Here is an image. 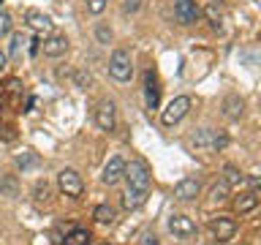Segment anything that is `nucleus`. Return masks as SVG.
<instances>
[{
	"label": "nucleus",
	"instance_id": "nucleus-1",
	"mask_svg": "<svg viewBox=\"0 0 261 245\" xmlns=\"http://www.w3.org/2000/svg\"><path fill=\"white\" fill-rule=\"evenodd\" d=\"M122 180H128V188L134 191H142V193H150V185H152V175L147 169V163L142 158H134V161H125V175Z\"/></svg>",
	"mask_w": 261,
	"mask_h": 245
},
{
	"label": "nucleus",
	"instance_id": "nucleus-2",
	"mask_svg": "<svg viewBox=\"0 0 261 245\" xmlns=\"http://www.w3.org/2000/svg\"><path fill=\"white\" fill-rule=\"evenodd\" d=\"M109 74L117 82H130L134 77V65H130V55L125 49H114L112 57H109Z\"/></svg>",
	"mask_w": 261,
	"mask_h": 245
},
{
	"label": "nucleus",
	"instance_id": "nucleus-3",
	"mask_svg": "<svg viewBox=\"0 0 261 245\" xmlns=\"http://www.w3.org/2000/svg\"><path fill=\"white\" fill-rule=\"evenodd\" d=\"M57 185H60V191L65 196H71V199H79L82 193H85V180L76 169H63L60 175H57Z\"/></svg>",
	"mask_w": 261,
	"mask_h": 245
},
{
	"label": "nucleus",
	"instance_id": "nucleus-4",
	"mask_svg": "<svg viewBox=\"0 0 261 245\" xmlns=\"http://www.w3.org/2000/svg\"><path fill=\"white\" fill-rule=\"evenodd\" d=\"M188 112H191V98H188V95H177L174 101H169V106L163 109V114H161V122L171 128V126H177V122L182 120Z\"/></svg>",
	"mask_w": 261,
	"mask_h": 245
},
{
	"label": "nucleus",
	"instance_id": "nucleus-5",
	"mask_svg": "<svg viewBox=\"0 0 261 245\" xmlns=\"http://www.w3.org/2000/svg\"><path fill=\"white\" fill-rule=\"evenodd\" d=\"M174 16L179 24H196L201 19V8L196 0H174Z\"/></svg>",
	"mask_w": 261,
	"mask_h": 245
},
{
	"label": "nucleus",
	"instance_id": "nucleus-6",
	"mask_svg": "<svg viewBox=\"0 0 261 245\" xmlns=\"http://www.w3.org/2000/svg\"><path fill=\"white\" fill-rule=\"evenodd\" d=\"M193 144L196 147H210V150H223V147L228 144V139L223 134H215L212 128H201V131H196Z\"/></svg>",
	"mask_w": 261,
	"mask_h": 245
},
{
	"label": "nucleus",
	"instance_id": "nucleus-7",
	"mask_svg": "<svg viewBox=\"0 0 261 245\" xmlns=\"http://www.w3.org/2000/svg\"><path fill=\"white\" fill-rule=\"evenodd\" d=\"M122 175H125V158L122 155H114V158L106 161V166H103V183L106 185H117Z\"/></svg>",
	"mask_w": 261,
	"mask_h": 245
},
{
	"label": "nucleus",
	"instance_id": "nucleus-8",
	"mask_svg": "<svg viewBox=\"0 0 261 245\" xmlns=\"http://www.w3.org/2000/svg\"><path fill=\"white\" fill-rule=\"evenodd\" d=\"M24 22H28L30 30H36V33H44V36H49V33H52V19H49L44 11L28 8V11H24Z\"/></svg>",
	"mask_w": 261,
	"mask_h": 245
},
{
	"label": "nucleus",
	"instance_id": "nucleus-9",
	"mask_svg": "<svg viewBox=\"0 0 261 245\" xmlns=\"http://www.w3.org/2000/svg\"><path fill=\"white\" fill-rule=\"evenodd\" d=\"M41 49H44L46 57H60V55L68 52V38H65V36H57V33H49L46 41L41 44Z\"/></svg>",
	"mask_w": 261,
	"mask_h": 245
},
{
	"label": "nucleus",
	"instance_id": "nucleus-10",
	"mask_svg": "<svg viewBox=\"0 0 261 245\" xmlns=\"http://www.w3.org/2000/svg\"><path fill=\"white\" fill-rule=\"evenodd\" d=\"M199 191H201V185H199V180H193V177H185L174 185V196L179 202H193L196 196H199Z\"/></svg>",
	"mask_w": 261,
	"mask_h": 245
},
{
	"label": "nucleus",
	"instance_id": "nucleus-11",
	"mask_svg": "<svg viewBox=\"0 0 261 245\" xmlns=\"http://www.w3.org/2000/svg\"><path fill=\"white\" fill-rule=\"evenodd\" d=\"M114 104L112 101H103V104H98V109H95V126L101 128V131H114Z\"/></svg>",
	"mask_w": 261,
	"mask_h": 245
},
{
	"label": "nucleus",
	"instance_id": "nucleus-12",
	"mask_svg": "<svg viewBox=\"0 0 261 245\" xmlns=\"http://www.w3.org/2000/svg\"><path fill=\"white\" fill-rule=\"evenodd\" d=\"M210 229H212V234H215L218 240H231L234 232H237V220L220 215V218H215V220L210 224Z\"/></svg>",
	"mask_w": 261,
	"mask_h": 245
},
{
	"label": "nucleus",
	"instance_id": "nucleus-13",
	"mask_svg": "<svg viewBox=\"0 0 261 245\" xmlns=\"http://www.w3.org/2000/svg\"><path fill=\"white\" fill-rule=\"evenodd\" d=\"M169 229H171V234H177V237H193L196 234V224H193V218H188V215H171Z\"/></svg>",
	"mask_w": 261,
	"mask_h": 245
},
{
	"label": "nucleus",
	"instance_id": "nucleus-14",
	"mask_svg": "<svg viewBox=\"0 0 261 245\" xmlns=\"http://www.w3.org/2000/svg\"><path fill=\"white\" fill-rule=\"evenodd\" d=\"M158 98H161L158 77H155L152 71H147V77H144V101H147V109H158Z\"/></svg>",
	"mask_w": 261,
	"mask_h": 245
},
{
	"label": "nucleus",
	"instance_id": "nucleus-15",
	"mask_svg": "<svg viewBox=\"0 0 261 245\" xmlns=\"http://www.w3.org/2000/svg\"><path fill=\"white\" fill-rule=\"evenodd\" d=\"M242 112H245V101H242V98L240 95H226V101H223V117L240 120Z\"/></svg>",
	"mask_w": 261,
	"mask_h": 245
},
{
	"label": "nucleus",
	"instance_id": "nucleus-16",
	"mask_svg": "<svg viewBox=\"0 0 261 245\" xmlns=\"http://www.w3.org/2000/svg\"><path fill=\"white\" fill-rule=\"evenodd\" d=\"M144 202H147V193L134 191V188H128V191L122 193V207H125V210H139Z\"/></svg>",
	"mask_w": 261,
	"mask_h": 245
},
{
	"label": "nucleus",
	"instance_id": "nucleus-17",
	"mask_svg": "<svg viewBox=\"0 0 261 245\" xmlns=\"http://www.w3.org/2000/svg\"><path fill=\"white\" fill-rule=\"evenodd\" d=\"M90 240H93V234L87 232V229H71L68 234H65V240H63V245H90Z\"/></svg>",
	"mask_w": 261,
	"mask_h": 245
},
{
	"label": "nucleus",
	"instance_id": "nucleus-18",
	"mask_svg": "<svg viewBox=\"0 0 261 245\" xmlns=\"http://www.w3.org/2000/svg\"><path fill=\"white\" fill-rule=\"evenodd\" d=\"M234 207H237V212H240V215H242V212H250V210H256V207H258V191L242 193L240 199H237V204H234Z\"/></svg>",
	"mask_w": 261,
	"mask_h": 245
},
{
	"label": "nucleus",
	"instance_id": "nucleus-19",
	"mask_svg": "<svg viewBox=\"0 0 261 245\" xmlns=\"http://www.w3.org/2000/svg\"><path fill=\"white\" fill-rule=\"evenodd\" d=\"M93 218L101 226H112L114 224V207H112V204H98V207L93 210Z\"/></svg>",
	"mask_w": 261,
	"mask_h": 245
},
{
	"label": "nucleus",
	"instance_id": "nucleus-20",
	"mask_svg": "<svg viewBox=\"0 0 261 245\" xmlns=\"http://www.w3.org/2000/svg\"><path fill=\"white\" fill-rule=\"evenodd\" d=\"M38 155L36 153H33V150H24L22 155H16V166H19V169H30V166H38Z\"/></svg>",
	"mask_w": 261,
	"mask_h": 245
},
{
	"label": "nucleus",
	"instance_id": "nucleus-21",
	"mask_svg": "<svg viewBox=\"0 0 261 245\" xmlns=\"http://www.w3.org/2000/svg\"><path fill=\"white\" fill-rule=\"evenodd\" d=\"M33 199H36V204H46L49 202V185L44 183V180H38V183L33 185Z\"/></svg>",
	"mask_w": 261,
	"mask_h": 245
},
{
	"label": "nucleus",
	"instance_id": "nucleus-22",
	"mask_svg": "<svg viewBox=\"0 0 261 245\" xmlns=\"http://www.w3.org/2000/svg\"><path fill=\"white\" fill-rule=\"evenodd\" d=\"M210 199H212V202H226V199H228V185H226V183L212 185V188H210Z\"/></svg>",
	"mask_w": 261,
	"mask_h": 245
},
{
	"label": "nucleus",
	"instance_id": "nucleus-23",
	"mask_svg": "<svg viewBox=\"0 0 261 245\" xmlns=\"http://www.w3.org/2000/svg\"><path fill=\"white\" fill-rule=\"evenodd\" d=\"M201 14H207V19H210V24H212L215 30L220 28V19H223V16H220V11H218V6H215V3H210Z\"/></svg>",
	"mask_w": 261,
	"mask_h": 245
},
{
	"label": "nucleus",
	"instance_id": "nucleus-24",
	"mask_svg": "<svg viewBox=\"0 0 261 245\" xmlns=\"http://www.w3.org/2000/svg\"><path fill=\"white\" fill-rule=\"evenodd\" d=\"M245 183V177L237 172L234 166H226V185H242Z\"/></svg>",
	"mask_w": 261,
	"mask_h": 245
},
{
	"label": "nucleus",
	"instance_id": "nucleus-25",
	"mask_svg": "<svg viewBox=\"0 0 261 245\" xmlns=\"http://www.w3.org/2000/svg\"><path fill=\"white\" fill-rule=\"evenodd\" d=\"M73 82H76V87L87 90L90 85H93V77H90L87 71H76V74H73Z\"/></svg>",
	"mask_w": 261,
	"mask_h": 245
},
{
	"label": "nucleus",
	"instance_id": "nucleus-26",
	"mask_svg": "<svg viewBox=\"0 0 261 245\" xmlns=\"http://www.w3.org/2000/svg\"><path fill=\"white\" fill-rule=\"evenodd\" d=\"M14 28V19H11V14H6V11H0V36H8Z\"/></svg>",
	"mask_w": 261,
	"mask_h": 245
},
{
	"label": "nucleus",
	"instance_id": "nucleus-27",
	"mask_svg": "<svg viewBox=\"0 0 261 245\" xmlns=\"http://www.w3.org/2000/svg\"><path fill=\"white\" fill-rule=\"evenodd\" d=\"M24 44H28V41H24L22 33H14V38H11V49H8V52H11V55H19Z\"/></svg>",
	"mask_w": 261,
	"mask_h": 245
},
{
	"label": "nucleus",
	"instance_id": "nucleus-28",
	"mask_svg": "<svg viewBox=\"0 0 261 245\" xmlns=\"http://www.w3.org/2000/svg\"><path fill=\"white\" fill-rule=\"evenodd\" d=\"M85 3H87V11H90V14H101L109 0H85Z\"/></svg>",
	"mask_w": 261,
	"mask_h": 245
},
{
	"label": "nucleus",
	"instance_id": "nucleus-29",
	"mask_svg": "<svg viewBox=\"0 0 261 245\" xmlns=\"http://www.w3.org/2000/svg\"><path fill=\"white\" fill-rule=\"evenodd\" d=\"M95 36H98V41H101V44H109V41H112V30L101 24V28L95 30Z\"/></svg>",
	"mask_w": 261,
	"mask_h": 245
},
{
	"label": "nucleus",
	"instance_id": "nucleus-30",
	"mask_svg": "<svg viewBox=\"0 0 261 245\" xmlns=\"http://www.w3.org/2000/svg\"><path fill=\"white\" fill-rule=\"evenodd\" d=\"M3 191H6L8 196H16V183H14L11 177H6V180H3Z\"/></svg>",
	"mask_w": 261,
	"mask_h": 245
},
{
	"label": "nucleus",
	"instance_id": "nucleus-31",
	"mask_svg": "<svg viewBox=\"0 0 261 245\" xmlns=\"http://www.w3.org/2000/svg\"><path fill=\"white\" fill-rule=\"evenodd\" d=\"M139 245H158V237H155V234H144L142 240H139Z\"/></svg>",
	"mask_w": 261,
	"mask_h": 245
},
{
	"label": "nucleus",
	"instance_id": "nucleus-32",
	"mask_svg": "<svg viewBox=\"0 0 261 245\" xmlns=\"http://www.w3.org/2000/svg\"><path fill=\"white\" fill-rule=\"evenodd\" d=\"M122 8H125V11H136V8H139V0H125V6H122Z\"/></svg>",
	"mask_w": 261,
	"mask_h": 245
},
{
	"label": "nucleus",
	"instance_id": "nucleus-33",
	"mask_svg": "<svg viewBox=\"0 0 261 245\" xmlns=\"http://www.w3.org/2000/svg\"><path fill=\"white\" fill-rule=\"evenodd\" d=\"M6 63H8V55L3 52V49H0V71H3V68H6Z\"/></svg>",
	"mask_w": 261,
	"mask_h": 245
},
{
	"label": "nucleus",
	"instance_id": "nucleus-34",
	"mask_svg": "<svg viewBox=\"0 0 261 245\" xmlns=\"http://www.w3.org/2000/svg\"><path fill=\"white\" fill-rule=\"evenodd\" d=\"M212 3H220V0H212Z\"/></svg>",
	"mask_w": 261,
	"mask_h": 245
},
{
	"label": "nucleus",
	"instance_id": "nucleus-35",
	"mask_svg": "<svg viewBox=\"0 0 261 245\" xmlns=\"http://www.w3.org/2000/svg\"><path fill=\"white\" fill-rule=\"evenodd\" d=\"M103 245H109V242H103Z\"/></svg>",
	"mask_w": 261,
	"mask_h": 245
},
{
	"label": "nucleus",
	"instance_id": "nucleus-36",
	"mask_svg": "<svg viewBox=\"0 0 261 245\" xmlns=\"http://www.w3.org/2000/svg\"><path fill=\"white\" fill-rule=\"evenodd\" d=\"M0 3H3V0H0Z\"/></svg>",
	"mask_w": 261,
	"mask_h": 245
}]
</instances>
